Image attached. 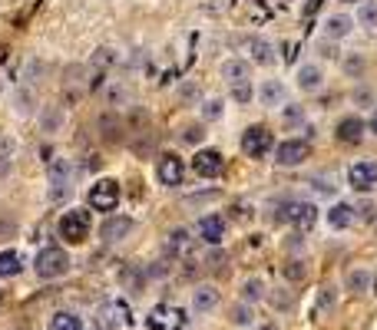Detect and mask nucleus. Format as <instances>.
I'll return each instance as SVG.
<instances>
[{
  "mask_svg": "<svg viewBox=\"0 0 377 330\" xmlns=\"http://www.w3.org/2000/svg\"><path fill=\"white\" fill-rule=\"evenodd\" d=\"M20 271H24V254L17 248L0 251V277H17Z\"/></svg>",
  "mask_w": 377,
  "mask_h": 330,
  "instance_id": "5701e85b",
  "label": "nucleus"
},
{
  "mask_svg": "<svg viewBox=\"0 0 377 330\" xmlns=\"http://www.w3.org/2000/svg\"><path fill=\"white\" fill-rule=\"evenodd\" d=\"M261 297H265V281H261V277H245V284H242V301H245V304H258Z\"/></svg>",
  "mask_w": 377,
  "mask_h": 330,
  "instance_id": "7c9ffc66",
  "label": "nucleus"
},
{
  "mask_svg": "<svg viewBox=\"0 0 377 330\" xmlns=\"http://www.w3.org/2000/svg\"><path fill=\"white\" fill-rule=\"evenodd\" d=\"M364 129H368V123L361 116H344L338 119V125H334V139L344 145H358L361 139H364Z\"/></svg>",
  "mask_w": 377,
  "mask_h": 330,
  "instance_id": "2eb2a0df",
  "label": "nucleus"
},
{
  "mask_svg": "<svg viewBox=\"0 0 377 330\" xmlns=\"http://www.w3.org/2000/svg\"><path fill=\"white\" fill-rule=\"evenodd\" d=\"M271 301V307H275V311H291V294H288V291H271V294H265Z\"/></svg>",
  "mask_w": 377,
  "mask_h": 330,
  "instance_id": "e433bc0d",
  "label": "nucleus"
},
{
  "mask_svg": "<svg viewBox=\"0 0 377 330\" xmlns=\"http://www.w3.org/2000/svg\"><path fill=\"white\" fill-rule=\"evenodd\" d=\"M156 179L166 188H179L182 179H186V159L179 152H162L156 159Z\"/></svg>",
  "mask_w": 377,
  "mask_h": 330,
  "instance_id": "0eeeda50",
  "label": "nucleus"
},
{
  "mask_svg": "<svg viewBox=\"0 0 377 330\" xmlns=\"http://www.w3.org/2000/svg\"><path fill=\"white\" fill-rule=\"evenodd\" d=\"M281 277H285V281H291V284H298V281H305V277H308V264L301 258L285 261V264H281Z\"/></svg>",
  "mask_w": 377,
  "mask_h": 330,
  "instance_id": "c756f323",
  "label": "nucleus"
},
{
  "mask_svg": "<svg viewBox=\"0 0 377 330\" xmlns=\"http://www.w3.org/2000/svg\"><path fill=\"white\" fill-rule=\"evenodd\" d=\"M202 135H206V129H202V119H198V123H188L186 129H182V143L198 145L202 143Z\"/></svg>",
  "mask_w": 377,
  "mask_h": 330,
  "instance_id": "f704fd0d",
  "label": "nucleus"
},
{
  "mask_svg": "<svg viewBox=\"0 0 377 330\" xmlns=\"http://www.w3.org/2000/svg\"><path fill=\"white\" fill-rule=\"evenodd\" d=\"M50 330H83V317L73 311H56L50 317Z\"/></svg>",
  "mask_w": 377,
  "mask_h": 330,
  "instance_id": "bb28decb",
  "label": "nucleus"
},
{
  "mask_svg": "<svg viewBox=\"0 0 377 330\" xmlns=\"http://www.w3.org/2000/svg\"><path fill=\"white\" fill-rule=\"evenodd\" d=\"M198 238H202V244H212V248H216V244H222L225 241V232H228V225H225V218L222 215H206V218H198Z\"/></svg>",
  "mask_w": 377,
  "mask_h": 330,
  "instance_id": "ddd939ff",
  "label": "nucleus"
},
{
  "mask_svg": "<svg viewBox=\"0 0 377 330\" xmlns=\"http://www.w3.org/2000/svg\"><path fill=\"white\" fill-rule=\"evenodd\" d=\"M133 228H136V222L129 218V215H106V222L99 225V241L116 244V241H123Z\"/></svg>",
  "mask_w": 377,
  "mask_h": 330,
  "instance_id": "f8f14e48",
  "label": "nucleus"
},
{
  "mask_svg": "<svg viewBox=\"0 0 377 330\" xmlns=\"http://www.w3.org/2000/svg\"><path fill=\"white\" fill-rule=\"evenodd\" d=\"M354 215H358V218H371V215H374V205H371V202H358V205H354Z\"/></svg>",
  "mask_w": 377,
  "mask_h": 330,
  "instance_id": "ea45409f",
  "label": "nucleus"
},
{
  "mask_svg": "<svg viewBox=\"0 0 377 330\" xmlns=\"http://www.w3.org/2000/svg\"><path fill=\"white\" fill-rule=\"evenodd\" d=\"M90 228H93V218L86 208H70V212L60 215L56 222V234H60L66 244H83L90 238Z\"/></svg>",
  "mask_w": 377,
  "mask_h": 330,
  "instance_id": "f257e3e1",
  "label": "nucleus"
},
{
  "mask_svg": "<svg viewBox=\"0 0 377 330\" xmlns=\"http://www.w3.org/2000/svg\"><path fill=\"white\" fill-rule=\"evenodd\" d=\"M258 103L265 109H281L288 103V86L281 80H261V86L255 90Z\"/></svg>",
  "mask_w": 377,
  "mask_h": 330,
  "instance_id": "4468645a",
  "label": "nucleus"
},
{
  "mask_svg": "<svg viewBox=\"0 0 377 330\" xmlns=\"http://www.w3.org/2000/svg\"><path fill=\"white\" fill-rule=\"evenodd\" d=\"M354 218H358V215H354V205H351V202H334V205L324 212V222L331 225L334 232H344V228H351V225H354Z\"/></svg>",
  "mask_w": 377,
  "mask_h": 330,
  "instance_id": "a211bd4d",
  "label": "nucleus"
},
{
  "mask_svg": "<svg viewBox=\"0 0 377 330\" xmlns=\"http://www.w3.org/2000/svg\"><path fill=\"white\" fill-rule=\"evenodd\" d=\"M278 222L295 225V228L308 232V228H314V222H318V205L305 202V198H288V202L278 205Z\"/></svg>",
  "mask_w": 377,
  "mask_h": 330,
  "instance_id": "7ed1b4c3",
  "label": "nucleus"
},
{
  "mask_svg": "<svg viewBox=\"0 0 377 330\" xmlns=\"http://www.w3.org/2000/svg\"><path fill=\"white\" fill-rule=\"evenodd\" d=\"M119 198H123V188H119L116 179H96L86 192V205L93 212H116Z\"/></svg>",
  "mask_w": 377,
  "mask_h": 330,
  "instance_id": "20e7f679",
  "label": "nucleus"
},
{
  "mask_svg": "<svg viewBox=\"0 0 377 330\" xmlns=\"http://www.w3.org/2000/svg\"><path fill=\"white\" fill-rule=\"evenodd\" d=\"M218 301H222V297H218V291L212 284H202L192 291V311L196 314H212L218 307Z\"/></svg>",
  "mask_w": 377,
  "mask_h": 330,
  "instance_id": "412c9836",
  "label": "nucleus"
},
{
  "mask_svg": "<svg viewBox=\"0 0 377 330\" xmlns=\"http://www.w3.org/2000/svg\"><path fill=\"white\" fill-rule=\"evenodd\" d=\"M40 125H44V133H60V125H63V109L60 106H50L44 109V116H40Z\"/></svg>",
  "mask_w": 377,
  "mask_h": 330,
  "instance_id": "2f4dec72",
  "label": "nucleus"
},
{
  "mask_svg": "<svg viewBox=\"0 0 377 330\" xmlns=\"http://www.w3.org/2000/svg\"><path fill=\"white\" fill-rule=\"evenodd\" d=\"M344 4H361V0H344Z\"/></svg>",
  "mask_w": 377,
  "mask_h": 330,
  "instance_id": "a18cd8bd",
  "label": "nucleus"
},
{
  "mask_svg": "<svg viewBox=\"0 0 377 330\" xmlns=\"http://www.w3.org/2000/svg\"><path fill=\"white\" fill-rule=\"evenodd\" d=\"M179 96L182 99H192V96H196V86H192V83H186V86L179 90Z\"/></svg>",
  "mask_w": 377,
  "mask_h": 330,
  "instance_id": "a19ab883",
  "label": "nucleus"
},
{
  "mask_svg": "<svg viewBox=\"0 0 377 330\" xmlns=\"http://www.w3.org/2000/svg\"><path fill=\"white\" fill-rule=\"evenodd\" d=\"M228 96H232V103H238V106H248L251 99H255V83L251 80L232 83V86H228Z\"/></svg>",
  "mask_w": 377,
  "mask_h": 330,
  "instance_id": "c85d7f7f",
  "label": "nucleus"
},
{
  "mask_svg": "<svg viewBox=\"0 0 377 330\" xmlns=\"http://www.w3.org/2000/svg\"><path fill=\"white\" fill-rule=\"evenodd\" d=\"M228 321L235 324V327H248L251 324V304H235L232 311H228Z\"/></svg>",
  "mask_w": 377,
  "mask_h": 330,
  "instance_id": "72a5a7b5",
  "label": "nucleus"
},
{
  "mask_svg": "<svg viewBox=\"0 0 377 330\" xmlns=\"http://www.w3.org/2000/svg\"><path fill=\"white\" fill-rule=\"evenodd\" d=\"M344 287H348L351 294H364V291H371V271L368 268H351L348 277H344Z\"/></svg>",
  "mask_w": 377,
  "mask_h": 330,
  "instance_id": "393cba45",
  "label": "nucleus"
},
{
  "mask_svg": "<svg viewBox=\"0 0 377 330\" xmlns=\"http://www.w3.org/2000/svg\"><path fill=\"white\" fill-rule=\"evenodd\" d=\"M334 307H338V294H334V287H321L318 291V314H331Z\"/></svg>",
  "mask_w": 377,
  "mask_h": 330,
  "instance_id": "473e14b6",
  "label": "nucleus"
},
{
  "mask_svg": "<svg viewBox=\"0 0 377 330\" xmlns=\"http://www.w3.org/2000/svg\"><path fill=\"white\" fill-rule=\"evenodd\" d=\"M295 86L301 93H318V90H324V66H321V63H314V60L298 63Z\"/></svg>",
  "mask_w": 377,
  "mask_h": 330,
  "instance_id": "9b49d317",
  "label": "nucleus"
},
{
  "mask_svg": "<svg viewBox=\"0 0 377 330\" xmlns=\"http://www.w3.org/2000/svg\"><path fill=\"white\" fill-rule=\"evenodd\" d=\"M188 169L196 172L198 179H218L225 172V155L218 149H198L192 159H188Z\"/></svg>",
  "mask_w": 377,
  "mask_h": 330,
  "instance_id": "6e6552de",
  "label": "nucleus"
},
{
  "mask_svg": "<svg viewBox=\"0 0 377 330\" xmlns=\"http://www.w3.org/2000/svg\"><path fill=\"white\" fill-rule=\"evenodd\" d=\"M70 254L63 248H40L36 251V258H34V271H36V277L40 281H54V277H63L66 271H70Z\"/></svg>",
  "mask_w": 377,
  "mask_h": 330,
  "instance_id": "f03ea898",
  "label": "nucleus"
},
{
  "mask_svg": "<svg viewBox=\"0 0 377 330\" xmlns=\"http://www.w3.org/2000/svg\"><path fill=\"white\" fill-rule=\"evenodd\" d=\"M36 106H40V96H36V90L30 86V83H20L17 90H14V96H10V109H14L17 116H34Z\"/></svg>",
  "mask_w": 377,
  "mask_h": 330,
  "instance_id": "dca6fc26",
  "label": "nucleus"
},
{
  "mask_svg": "<svg viewBox=\"0 0 377 330\" xmlns=\"http://www.w3.org/2000/svg\"><path fill=\"white\" fill-rule=\"evenodd\" d=\"M222 80L232 86V83L251 80V60H242V56H228L222 63Z\"/></svg>",
  "mask_w": 377,
  "mask_h": 330,
  "instance_id": "6ab92c4d",
  "label": "nucleus"
},
{
  "mask_svg": "<svg viewBox=\"0 0 377 330\" xmlns=\"http://www.w3.org/2000/svg\"><path fill=\"white\" fill-rule=\"evenodd\" d=\"M222 116H225V99H218V96L206 99L202 109H198V119H202V123H218Z\"/></svg>",
  "mask_w": 377,
  "mask_h": 330,
  "instance_id": "cd10ccee",
  "label": "nucleus"
},
{
  "mask_svg": "<svg viewBox=\"0 0 377 330\" xmlns=\"http://www.w3.org/2000/svg\"><path fill=\"white\" fill-rule=\"evenodd\" d=\"M354 24H358V20L351 17V14H331V17L324 20V36H328V40H344V36H351Z\"/></svg>",
  "mask_w": 377,
  "mask_h": 330,
  "instance_id": "aec40b11",
  "label": "nucleus"
},
{
  "mask_svg": "<svg viewBox=\"0 0 377 330\" xmlns=\"http://www.w3.org/2000/svg\"><path fill=\"white\" fill-rule=\"evenodd\" d=\"M238 143H242V152L248 159H265L268 152H275V139H271L268 125H248Z\"/></svg>",
  "mask_w": 377,
  "mask_h": 330,
  "instance_id": "423d86ee",
  "label": "nucleus"
},
{
  "mask_svg": "<svg viewBox=\"0 0 377 330\" xmlns=\"http://www.w3.org/2000/svg\"><path fill=\"white\" fill-rule=\"evenodd\" d=\"M251 63L255 66H271L275 63V43L265 40V36H255L251 40Z\"/></svg>",
  "mask_w": 377,
  "mask_h": 330,
  "instance_id": "4be33fe9",
  "label": "nucleus"
},
{
  "mask_svg": "<svg viewBox=\"0 0 377 330\" xmlns=\"http://www.w3.org/2000/svg\"><path fill=\"white\" fill-rule=\"evenodd\" d=\"M70 195H73V185H50V188H46V198H50L54 205H56V202H66Z\"/></svg>",
  "mask_w": 377,
  "mask_h": 330,
  "instance_id": "4c0bfd02",
  "label": "nucleus"
},
{
  "mask_svg": "<svg viewBox=\"0 0 377 330\" xmlns=\"http://www.w3.org/2000/svg\"><path fill=\"white\" fill-rule=\"evenodd\" d=\"M146 327L149 330H186V317L176 304H156L149 317H146Z\"/></svg>",
  "mask_w": 377,
  "mask_h": 330,
  "instance_id": "1a4fd4ad",
  "label": "nucleus"
},
{
  "mask_svg": "<svg viewBox=\"0 0 377 330\" xmlns=\"http://www.w3.org/2000/svg\"><path fill=\"white\" fill-rule=\"evenodd\" d=\"M10 172H14V159H10V155H0V182L7 179Z\"/></svg>",
  "mask_w": 377,
  "mask_h": 330,
  "instance_id": "58836bf2",
  "label": "nucleus"
},
{
  "mask_svg": "<svg viewBox=\"0 0 377 330\" xmlns=\"http://www.w3.org/2000/svg\"><path fill=\"white\" fill-rule=\"evenodd\" d=\"M318 7H321V0H308V4H305V17H311Z\"/></svg>",
  "mask_w": 377,
  "mask_h": 330,
  "instance_id": "79ce46f5",
  "label": "nucleus"
},
{
  "mask_svg": "<svg viewBox=\"0 0 377 330\" xmlns=\"http://www.w3.org/2000/svg\"><path fill=\"white\" fill-rule=\"evenodd\" d=\"M192 234L186 232V228H176V232H169V241H166V251L169 254H176V258H182V254H188L192 251Z\"/></svg>",
  "mask_w": 377,
  "mask_h": 330,
  "instance_id": "b1692460",
  "label": "nucleus"
},
{
  "mask_svg": "<svg viewBox=\"0 0 377 330\" xmlns=\"http://www.w3.org/2000/svg\"><path fill=\"white\" fill-rule=\"evenodd\" d=\"M368 129H371V133H374V135H377V109H374V116H371V123H368Z\"/></svg>",
  "mask_w": 377,
  "mask_h": 330,
  "instance_id": "37998d69",
  "label": "nucleus"
},
{
  "mask_svg": "<svg viewBox=\"0 0 377 330\" xmlns=\"http://www.w3.org/2000/svg\"><path fill=\"white\" fill-rule=\"evenodd\" d=\"M308 155H311V143H308V139L291 135V139L275 143V162H278L281 169H298V165H305Z\"/></svg>",
  "mask_w": 377,
  "mask_h": 330,
  "instance_id": "39448f33",
  "label": "nucleus"
},
{
  "mask_svg": "<svg viewBox=\"0 0 377 330\" xmlns=\"http://www.w3.org/2000/svg\"><path fill=\"white\" fill-rule=\"evenodd\" d=\"M46 182L50 185H73V162L66 155H54L46 162Z\"/></svg>",
  "mask_w": 377,
  "mask_h": 330,
  "instance_id": "f3484780",
  "label": "nucleus"
},
{
  "mask_svg": "<svg viewBox=\"0 0 377 330\" xmlns=\"http://www.w3.org/2000/svg\"><path fill=\"white\" fill-rule=\"evenodd\" d=\"M344 70H348L351 76H361V73L368 70V60H364L361 53H348L344 56Z\"/></svg>",
  "mask_w": 377,
  "mask_h": 330,
  "instance_id": "c9c22d12",
  "label": "nucleus"
},
{
  "mask_svg": "<svg viewBox=\"0 0 377 330\" xmlns=\"http://www.w3.org/2000/svg\"><path fill=\"white\" fill-rule=\"evenodd\" d=\"M348 185L354 188V192H374L377 188V162H371V159H361V162H354L348 169Z\"/></svg>",
  "mask_w": 377,
  "mask_h": 330,
  "instance_id": "9d476101",
  "label": "nucleus"
},
{
  "mask_svg": "<svg viewBox=\"0 0 377 330\" xmlns=\"http://www.w3.org/2000/svg\"><path fill=\"white\" fill-rule=\"evenodd\" d=\"M258 330H278V327H275V324H261Z\"/></svg>",
  "mask_w": 377,
  "mask_h": 330,
  "instance_id": "c03bdc74",
  "label": "nucleus"
},
{
  "mask_svg": "<svg viewBox=\"0 0 377 330\" xmlns=\"http://www.w3.org/2000/svg\"><path fill=\"white\" fill-rule=\"evenodd\" d=\"M354 20H358V27H364V30H377V0H361Z\"/></svg>",
  "mask_w": 377,
  "mask_h": 330,
  "instance_id": "a878e982",
  "label": "nucleus"
}]
</instances>
